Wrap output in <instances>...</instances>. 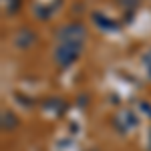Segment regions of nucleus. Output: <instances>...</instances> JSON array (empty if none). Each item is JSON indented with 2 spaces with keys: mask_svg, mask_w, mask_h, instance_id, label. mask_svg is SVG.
<instances>
[{
  "mask_svg": "<svg viewBox=\"0 0 151 151\" xmlns=\"http://www.w3.org/2000/svg\"><path fill=\"white\" fill-rule=\"evenodd\" d=\"M81 50H83V42H60L55 50V57L60 65H69L81 55Z\"/></svg>",
  "mask_w": 151,
  "mask_h": 151,
  "instance_id": "f257e3e1",
  "label": "nucleus"
},
{
  "mask_svg": "<svg viewBox=\"0 0 151 151\" xmlns=\"http://www.w3.org/2000/svg\"><path fill=\"white\" fill-rule=\"evenodd\" d=\"M58 40L60 42H83L85 40V28L81 24L65 26V28L58 30Z\"/></svg>",
  "mask_w": 151,
  "mask_h": 151,
  "instance_id": "f03ea898",
  "label": "nucleus"
}]
</instances>
